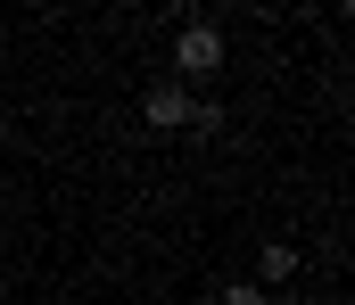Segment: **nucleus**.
<instances>
[{
    "instance_id": "1",
    "label": "nucleus",
    "mask_w": 355,
    "mask_h": 305,
    "mask_svg": "<svg viewBox=\"0 0 355 305\" xmlns=\"http://www.w3.org/2000/svg\"><path fill=\"white\" fill-rule=\"evenodd\" d=\"M223 66V33L215 25H182L174 33V83H207Z\"/></svg>"
},
{
    "instance_id": "2",
    "label": "nucleus",
    "mask_w": 355,
    "mask_h": 305,
    "mask_svg": "<svg viewBox=\"0 0 355 305\" xmlns=\"http://www.w3.org/2000/svg\"><path fill=\"white\" fill-rule=\"evenodd\" d=\"M141 115H149V132H182V124H190V91H182L174 75H166V83H149Z\"/></svg>"
},
{
    "instance_id": "3",
    "label": "nucleus",
    "mask_w": 355,
    "mask_h": 305,
    "mask_svg": "<svg viewBox=\"0 0 355 305\" xmlns=\"http://www.w3.org/2000/svg\"><path fill=\"white\" fill-rule=\"evenodd\" d=\"M289 272H297V248H289V239H272L265 256H257V281H289Z\"/></svg>"
},
{
    "instance_id": "4",
    "label": "nucleus",
    "mask_w": 355,
    "mask_h": 305,
    "mask_svg": "<svg viewBox=\"0 0 355 305\" xmlns=\"http://www.w3.org/2000/svg\"><path fill=\"white\" fill-rule=\"evenodd\" d=\"M182 132H190V140H215V132H223V107H215V100H190V124H182Z\"/></svg>"
},
{
    "instance_id": "5",
    "label": "nucleus",
    "mask_w": 355,
    "mask_h": 305,
    "mask_svg": "<svg viewBox=\"0 0 355 305\" xmlns=\"http://www.w3.org/2000/svg\"><path fill=\"white\" fill-rule=\"evenodd\" d=\"M215 305H265V289H257V281H232V289H223Z\"/></svg>"
}]
</instances>
